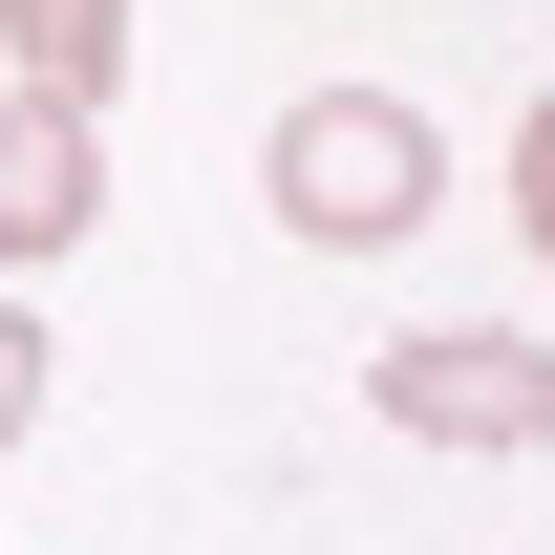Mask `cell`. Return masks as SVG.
<instances>
[{
  "mask_svg": "<svg viewBox=\"0 0 555 555\" xmlns=\"http://www.w3.org/2000/svg\"><path fill=\"white\" fill-rule=\"evenodd\" d=\"M257 193H278L299 257H406L427 214H449V129H427L406 86H299L257 129Z\"/></svg>",
  "mask_w": 555,
  "mask_h": 555,
  "instance_id": "1",
  "label": "cell"
},
{
  "mask_svg": "<svg viewBox=\"0 0 555 555\" xmlns=\"http://www.w3.org/2000/svg\"><path fill=\"white\" fill-rule=\"evenodd\" d=\"M363 406L406 427V449H555V343H513V321H406V343L363 363Z\"/></svg>",
  "mask_w": 555,
  "mask_h": 555,
  "instance_id": "2",
  "label": "cell"
},
{
  "mask_svg": "<svg viewBox=\"0 0 555 555\" xmlns=\"http://www.w3.org/2000/svg\"><path fill=\"white\" fill-rule=\"evenodd\" d=\"M107 235V129L43 107V86H0V278H65Z\"/></svg>",
  "mask_w": 555,
  "mask_h": 555,
  "instance_id": "3",
  "label": "cell"
},
{
  "mask_svg": "<svg viewBox=\"0 0 555 555\" xmlns=\"http://www.w3.org/2000/svg\"><path fill=\"white\" fill-rule=\"evenodd\" d=\"M0 86H43V107H129V0H0Z\"/></svg>",
  "mask_w": 555,
  "mask_h": 555,
  "instance_id": "4",
  "label": "cell"
},
{
  "mask_svg": "<svg viewBox=\"0 0 555 555\" xmlns=\"http://www.w3.org/2000/svg\"><path fill=\"white\" fill-rule=\"evenodd\" d=\"M43 385H65V343H43V299H0V470H22V427H43Z\"/></svg>",
  "mask_w": 555,
  "mask_h": 555,
  "instance_id": "5",
  "label": "cell"
},
{
  "mask_svg": "<svg viewBox=\"0 0 555 555\" xmlns=\"http://www.w3.org/2000/svg\"><path fill=\"white\" fill-rule=\"evenodd\" d=\"M513 235H534V278H555V107L513 129Z\"/></svg>",
  "mask_w": 555,
  "mask_h": 555,
  "instance_id": "6",
  "label": "cell"
}]
</instances>
